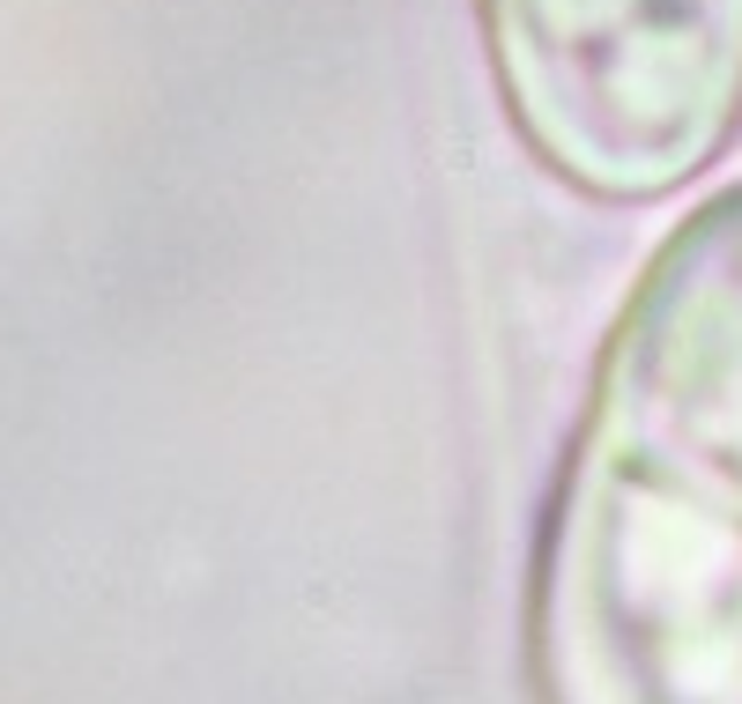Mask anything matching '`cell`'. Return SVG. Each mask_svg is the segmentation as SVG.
<instances>
[{
    "label": "cell",
    "mask_w": 742,
    "mask_h": 704,
    "mask_svg": "<svg viewBox=\"0 0 742 704\" xmlns=\"http://www.w3.org/2000/svg\"><path fill=\"white\" fill-rule=\"evenodd\" d=\"M535 704H742V178L609 319L527 579Z\"/></svg>",
    "instance_id": "1"
},
{
    "label": "cell",
    "mask_w": 742,
    "mask_h": 704,
    "mask_svg": "<svg viewBox=\"0 0 742 704\" xmlns=\"http://www.w3.org/2000/svg\"><path fill=\"white\" fill-rule=\"evenodd\" d=\"M505 120L571 194L639 208L742 126V0H475Z\"/></svg>",
    "instance_id": "2"
}]
</instances>
